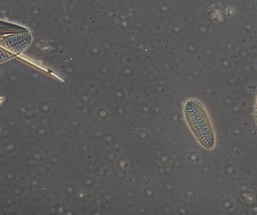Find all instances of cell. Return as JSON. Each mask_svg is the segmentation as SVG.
Returning <instances> with one entry per match:
<instances>
[{"label": "cell", "mask_w": 257, "mask_h": 215, "mask_svg": "<svg viewBox=\"0 0 257 215\" xmlns=\"http://www.w3.org/2000/svg\"><path fill=\"white\" fill-rule=\"evenodd\" d=\"M185 120L194 138L208 151L216 147V133L210 115L204 104L196 99H189L183 107Z\"/></svg>", "instance_id": "1"}, {"label": "cell", "mask_w": 257, "mask_h": 215, "mask_svg": "<svg viewBox=\"0 0 257 215\" xmlns=\"http://www.w3.org/2000/svg\"><path fill=\"white\" fill-rule=\"evenodd\" d=\"M255 122H256V126H257V97H256V101H255Z\"/></svg>", "instance_id": "2"}]
</instances>
